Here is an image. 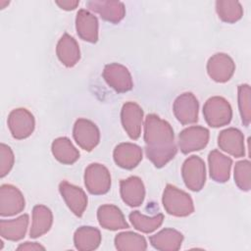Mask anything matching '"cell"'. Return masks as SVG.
Returning a JSON list of instances; mask_svg holds the SVG:
<instances>
[{
	"label": "cell",
	"instance_id": "cell-1",
	"mask_svg": "<svg viewBox=\"0 0 251 251\" xmlns=\"http://www.w3.org/2000/svg\"><path fill=\"white\" fill-rule=\"evenodd\" d=\"M144 142L146 156L156 168L164 167L176 154L173 127L155 114H149L145 119Z\"/></svg>",
	"mask_w": 251,
	"mask_h": 251
},
{
	"label": "cell",
	"instance_id": "cell-2",
	"mask_svg": "<svg viewBox=\"0 0 251 251\" xmlns=\"http://www.w3.org/2000/svg\"><path fill=\"white\" fill-rule=\"evenodd\" d=\"M162 202L166 212L175 217H187L194 212L190 195L172 184L165 187Z\"/></svg>",
	"mask_w": 251,
	"mask_h": 251
},
{
	"label": "cell",
	"instance_id": "cell-3",
	"mask_svg": "<svg viewBox=\"0 0 251 251\" xmlns=\"http://www.w3.org/2000/svg\"><path fill=\"white\" fill-rule=\"evenodd\" d=\"M203 115L210 126L220 127L230 123L232 110L230 104L224 97L214 96L205 102Z\"/></svg>",
	"mask_w": 251,
	"mask_h": 251
},
{
	"label": "cell",
	"instance_id": "cell-4",
	"mask_svg": "<svg viewBox=\"0 0 251 251\" xmlns=\"http://www.w3.org/2000/svg\"><path fill=\"white\" fill-rule=\"evenodd\" d=\"M84 184L91 194H105L111 187L110 172L105 166L98 163H92L85 169Z\"/></svg>",
	"mask_w": 251,
	"mask_h": 251
},
{
	"label": "cell",
	"instance_id": "cell-5",
	"mask_svg": "<svg viewBox=\"0 0 251 251\" xmlns=\"http://www.w3.org/2000/svg\"><path fill=\"white\" fill-rule=\"evenodd\" d=\"M183 181L192 191H200L206 181V167L204 161L198 156L188 157L181 168Z\"/></svg>",
	"mask_w": 251,
	"mask_h": 251
},
{
	"label": "cell",
	"instance_id": "cell-6",
	"mask_svg": "<svg viewBox=\"0 0 251 251\" xmlns=\"http://www.w3.org/2000/svg\"><path fill=\"white\" fill-rule=\"evenodd\" d=\"M8 126L14 138L18 140L27 138L35 127L34 117L25 108L14 109L9 114Z\"/></svg>",
	"mask_w": 251,
	"mask_h": 251
},
{
	"label": "cell",
	"instance_id": "cell-7",
	"mask_svg": "<svg viewBox=\"0 0 251 251\" xmlns=\"http://www.w3.org/2000/svg\"><path fill=\"white\" fill-rule=\"evenodd\" d=\"M210 137L209 130L200 126H188L178 135V146L183 154L199 151L206 147Z\"/></svg>",
	"mask_w": 251,
	"mask_h": 251
},
{
	"label": "cell",
	"instance_id": "cell-8",
	"mask_svg": "<svg viewBox=\"0 0 251 251\" xmlns=\"http://www.w3.org/2000/svg\"><path fill=\"white\" fill-rule=\"evenodd\" d=\"M102 75L107 84L119 93L127 92L133 87V81L129 71L121 64L112 63L106 65Z\"/></svg>",
	"mask_w": 251,
	"mask_h": 251
},
{
	"label": "cell",
	"instance_id": "cell-9",
	"mask_svg": "<svg viewBox=\"0 0 251 251\" xmlns=\"http://www.w3.org/2000/svg\"><path fill=\"white\" fill-rule=\"evenodd\" d=\"M73 135L78 146L88 152L92 151L100 141V131L97 126L86 119L75 121Z\"/></svg>",
	"mask_w": 251,
	"mask_h": 251
},
{
	"label": "cell",
	"instance_id": "cell-10",
	"mask_svg": "<svg viewBox=\"0 0 251 251\" xmlns=\"http://www.w3.org/2000/svg\"><path fill=\"white\" fill-rule=\"evenodd\" d=\"M199 103L191 92H184L176 97L173 111L181 125H190L198 121Z\"/></svg>",
	"mask_w": 251,
	"mask_h": 251
},
{
	"label": "cell",
	"instance_id": "cell-11",
	"mask_svg": "<svg viewBox=\"0 0 251 251\" xmlns=\"http://www.w3.org/2000/svg\"><path fill=\"white\" fill-rule=\"evenodd\" d=\"M25 207L23 193L12 184H2L0 187V215L14 216L21 213Z\"/></svg>",
	"mask_w": 251,
	"mask_h": 251
},
{
	"label": "cell",
	"instance_id": "cell-12",
	"mask_svg": "<svg viewBox=\"0 0 251 251\" xmlns=\"http://www.w3.org/2000/svg\"><path fill=\"white\" fill-rule=\"evenodd\" d=\"M121 121L127 135L133 140L138 139L143 121L142 108L135 102L125 103L121 111Z\"/></svg>",
	"mask_w": 251,
	"mask_h": 251
},
{
	"label": "cell",
	"instance_id": "cell-13",
	"mask_svg": "<svg viewBox=\"0 0 251 251\" xmlns=\"http://www.w3.org/2000/svg\"><path fill=\"white\" fill-rule=\"evenodd\" d=\"M235 64L233 60L225 53L213 55L207 63V73L216 82H226L233 75Z\"/></svg>",
	"mask_w": 251,
	"mask_h": 251
},
{
	"label": "cell",
	"instance_id": "cell-14",
	"mask_svg": "<svg viewBox=\"0 0 251 251\" xmlns=\"http://www.w3.org/2000/svg\"><path fill=\"white\" fill-rule=\"evenodd\" d=\"M59 191L69 209L76 217H81L87 207V196L85 192L80 187L68 181H62L59 184Z\"/></svg>",
	"mask_w": 251,
	"mask_h": 251
},
{
	"label": "cell",
	"instance_id": "cell-15",
	"mask_svg": "<svg viewBox=\"0 0 251 251\" xmlns=\"http://www.w3.org/2000/svg\"><path fill=\"white\" fill-rule=\"evenodd\" d=\"M87 7L100 15V17L109 23L118 24L126 15V8L123 2L111 0H94L88 1Z\"/></svg>",
	"mask_w": 251,
	"mask_h": 251
},
{
	"label": "cell",
	"instance_id": "cell-16",
	"mask_svg": "<svg viewBox=\"0 0 251 251\" xmlns=\"http://www.w3.org/2000/svg\"><path fill=\"white\" fill-rule=\"evenodd\" d=\"M120 192L123 201L129 207H138L143 203L145 187L140 177L132 176L120 182Z\"/></svg>",
	"mask_w": 251,
	"mask_h": 251
},
{
	"label": "cell",
	"instance_id": "cell-17",
	"mask_svg": "<svg viewBox=\"0 0 251 251\" xmlns=\"http://www.w3.org/2000/svg\"><path fill=\"white\" fill-rule=\"evenodd\" d=\"M218 145L233 157L239 158L245 155L244 135L237 128L229 127L222 130L218 136Z\"/></svg>",
	"mask_w": 251,
	"mask_h": 251
},
{
	"label": "cell",
	"instance_id": "cell-18",
	"mask_svg": "<svg viewBox=\"0 0 251 251\" xmlns=\"http://www.w3.org/2000/svg\"><path fill=\"white\" fill-rule=\"evenodd\" d=\"M113 157L117 166L123 169L131 170L142 160V149L133 143H121L114 149Z\"/></svg>",
	"mask_w": 251,
	"mask_h": 251
},
{
	"label": "cell",
	"instance_id": "cell-19",
	"mask_svg": "<svg viewBox=\"0 0 251 251\" xmlns=\"http://www.w3.org/2000/svg\"><path fill=\"white\" fill-rule=\"evenodd\" d=\"M77 35L84 41L95 43L98 40V20L85 9H80L75 17Z\"/></svg>",
	"mask_w": 251,
	"mask_h": 251
},
{
	"label": "cell",
	"instance_id": "cell-20",
	"mask_svg": "<svg viewBox=\"0 0 251 251\" xmlns=\"http://www.w3.org/2000/svg\"><path fill=\"white\" fill-rule=\"evenodd\" d=\"M97 219L99 225L105 229L118 230L128 227L122 211L112 204L100 206L97 211Z\"/></svg>",
	"mask_w": 251,
	"mask_h": 251
},
{
	"label": "cell",
	"instance_id": "cell-21",
	"mask_svg": "<svg viewBox=\"0 0 251 251\" xmlns=\"http://www.w3.org/2000/svg\"><path fill=\"white\" fill-rule=\"evenodd\" d=\"M210 176L217 182H226L229 179L232 160L218 150H212L208 156Z\"/></svg>",
	"mask_w": 251,
	"mask_h": 251
},
{
	"label": "cell",
	"instance_id": "cell-22",
	"mask_svg": "<svg viewBox=\"0 0 251 251\" xmlns=\"http://www.w3.org/2000/svg\"><path fill=\"white\" fill-rule=\"evenodd\" d=\"M56 54L60 62L68 67H74L80 59V51L75 39L68 33H64L56 46Z\"/></svg>",
	"mask_w": 251,
	"mask_h": 251
},
{
	"label": "cell",
	"instance_id": "cell-23",
	"mask_svg": "<svg viewBox=\"0 0 251 251\" xmlns=\"http://www.w3.org/2000/svg\"><path fill=\"white\" fill-rule=\"evenodd\" d=\"M151 245L161 251H176L180 248L183 235L174 228H164L149 237Z\"/></svg>",
	"mask_w": 251,
	"mask_h": 251
},
{
	"label": "cell",
	"instance_id": "cell-24",
	"mask_svg": "<svg viewBox=\"0 0 251 251\" xmlns=\"http://www.w3.org/2000/svg\"><path fill=\"white\" fill-rule=\"evenodd\" d=\"M53 224L51 210L44 205H36L32 210V223L29 231L31 238H37L49 231Z\"/></svg>",
	"mask_w": 251,
	"mask_h": 251
},
{
	"label": "cell",
	"instance_id": "cell-25",
	"mask_svg": "<svg viewBox=\"0 0 251 251\" xmlns=\"http://www.w3.org/2000/svg\"><path fill=\"white\" fill-rule=\"evenodd\" d=\"M28 226V215L24 214L17 219L0 221V235L11 241L23 239L26 233Z\"/></svg>",
	"mask_w": 251,
	"mask_h": 251
},
{
	"label": "cell",
	"instance_id": "cell-26",
	"mask_svg": "<svg viewBox=\"0 0 251 251\" xmlns=\"http://www.w3.org/2000/svg\"><path fill=\"white\" fill-rule=\"evenodd\" d=\"M51 151L57 161L65 165H73L79 159V152L68 137H58L51 145Z\"/></svg>",
	"mask_w": 251,
	"mask_h": 251
},
{
	"label": "cell",
	"instance_id": "cell-27",
	"mask_svg": "<svg viewBox=\"0 0 251 251\" xmlns=\"http://www.w3.org/2000/svg\"><path fill=\"white\" fill-rule=\"evenodd\" d=\"M75 246L79 251H90L101 243L100 230L92 226H80L74 234Z\"/></svg>",
	"mask_w": 251,
	"mask_h": 251
},
{
	"label": "cell",
	"instance_id": "cell-28",
	"mask_svg": "<svg viewBox=\"0 0 251 251\" xmlns=\"http://www.w3.org/2000/svg\"><path fill=\"white\" fill-rule=\"evenodd\" d=\"M115 246L120 251H144L147 249L145 238L133 231L120 232L115 237Z\"/></svg>",
	"mask_w": 251,
	"mask_h": 251
},
{
	"label": "cell",
	"instance_id": "cell-29",
	"mask_svg": "<svg viewBox=\"0 0 251 251\" xmlns=\"http://www.w3.org/2000/svg\"><path fill=\"white\" fill-rule=\"evenodd\" d=\"M216 12L223 22L228 24L236 23L243 16L241 4L234 0H218L216 2Z\"/></svg>",
	"mask_w": 251,
	"mask_h": 251
},
{
	"label": "cell",
	"instance_id": "cell-30",
	"mask_svg": "<svg viewBox=\"0 0 251 251\" xmlns=\"http://www.w3.org/2000/svg\"><path fill=\"white\" fill-rule=\"evenodd\" d=\"M129 221L133 227L141 232L150 233L161 226L164 221V215L158 214L153 217H147L139 213L138 211H133L128 216Z\"/></svg>",
	"mask_w": 251,
	"mask_h": 251
},
{
	"label": "cell",
	"instance_id": "cell-31",
	"mask_svg": "<svg viewBox=\"0 0 251 251\" xmlns=\"http://www.w3.org/2000/svg\"><path fill=\"white\" fill-rule=\"evenodd\" d=\"M234 182L239 189L249 191L251 188V164L249 160H242L234 166Z\"/></svg>",
	"mask_w": 251,
	"mask_h": 251
},
{
	"label": "cell",
	"instance_id": "cell-32",
	"mask_svg": "<svg viewBox=\"0 0 251 251\" xmlns=\"http://www.w3.org/2000/svg\"><path fill=\"white\" fill-rule=\"evenodd\" d=\"M251 91L248 84L238 86V107L242 123L245 126H249L251 121Z\"/></svg>",
	"mask_w": 251,
	"mask_h": 251
},
{
	"label": "cell",
	"instance_id": "cell-33",
	"mask_svg": "<svg viewBox=\"0 0 251 251\" xmlns=\"http://www.w3.org/2000/svg\"><path fill=\"white\" fill-rule=\"evenodd\" d=\"M15 162L14 153L8 145L0 144V176L4 177L12 170Z\"/></svg>",
	"mask_w": 251,
	"mask_h": 251
},
{
	"label": "cell",
	"instance_id": "cell-34",
	"mask_svg": "<svg viewBox=\"0 0 251 251\" xmlns=\"http://www.w3.org/2000/svg\"><path fill=\"white\" fill-rule=\"evenodd\" d=\"M56 4L63 10L71 11V10L75 9L78 6L79 1H77V0H58V1H56Z\"/></svg>",
	"mask_w": 251,
	"mask_h": 251
},
{
	"label": "cell",
	"instance_id": "cell-35",
	"mask_svg": "<svg viewBox=\"0 0 251 251\" xmlns=\"http://www.w3.org/2000/svg\"><path fill=\"white\" fill-rule=\"evenodd\" d=\"M17 250H45V247L37 242H25L18 246Z\"/></svg>",
	"mask_w": 251,
	"mask_h": 251
}]
</instances>
